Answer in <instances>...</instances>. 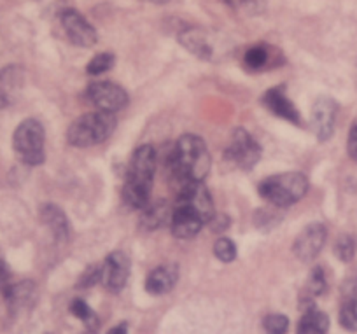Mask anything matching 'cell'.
Returning <instances> with one entry per match:
<instances>
[{"mask_svg":"<svg viewBox=\"0 0 357 334\" xmlns=\"http://www.w3.org/2000/svg\"><path fill=\"white\" fill-rule=\"evenodd\" d=\"M86 98L93 107H97L102 112H118V110L125 109L128 103V93L118 86L116 82L100 81L89 84L86 89Z\"/></svg>","mask_w":357,"mask_h":334,"instance_id":"52a82bcc","label":"cell"},{"mask_svg":"<svg viewBox=\"0 0 357 334\" xmlns=\"http://www.w3.org/2000/svg\"><path fill=\"white\" fill-rule=\"evenodd\" d=\"M100 280H102V266H98V264H91V266L86 268L84 273L81 275L77 287L81 289L93 287V285L98 284Z\"/></svg>","mask_w":357,"mask_h":334,"instance_id":"f1b7e54d","label":"cell"},{"mask_svg":"<svg viewBox=\"0 0 357 334\" xmlns=\"http://www.w3.org/2000/svg\"><path fill=\"white\" fill-rule=\"evenodd\" d=\"M222 2H225V4H228V6H233V8H238V6L245 4L247 0H222Z\"/></svg>","mask_w":357,"mask_h":334,"instance_id":"d6a6232c","label":"cell"},{"mask_svg":"<svg viewBox=\"0 0 357 334\" xmlns=\"http://www.w3.org/2000/svg\"><path fill=\"white\" fill-rule=\"evenodd\" d=\"M326 291V277L322 268H314L308 275L307 287H305V292H307V298H315V296H321L322 292Z\"/></svg>","mask_w":357,"mask_h":334,"instance_id":"d4e9b609","label":"cell"},{"mask_svg":"<svg viewBox=\"0 0 357 334\" xmlns=\"http://www.w3.org/2000/svg\"><path fill=\"white\" fill-rule=\"evenodd\" d=\"M40 219H43L44 225L50 228V231L53 233L54 238L68 240V235H70V225H68L67 215H65V212L60 206L53 205V203L44 205L43 208H40Z\"/></svg>","mask_w":357,"mask_h":334,"instance_id":"e0dca14e","label":"cell"},{"mask_svg":"<svg viewBox=\"0 0 357 334\" xmlns=\"http://www.w3.org/2000/svg\"><path fill=\"white\" fill-rule=\"evenodd\" d=\"M261 153L263 151H261L259 144L254 140V137L243 128H238L235 130L231 142L226 149V160L242 170H250L261 160Z\"/></svg>","mask_w":357,"mask_h":334,"instance_id":"8992f818","label":"cell"},{"mask_svg":"<svg viewBox=\"0 0 357 334\" xmlns=\"http://www.w3.org/2000/svg\"><path fill=\"white\" fill-rule=\"evenodd\" d=\"M204 226H205V220L202 219L198 213H195L193 210L186 208V206L175 205L174 212H172V219H170V228L175 238H181V240L195 238V236L202 231Z\"/></svg>","mask_w":357,"mask_h":334,"instance_id":"5bb4252c","label":"cell"},{"mask_svg":"<svg viewBox=\"0 0 357 334\" xmlns=\"http://www.w3.org/2000/svg\"><path fill=\"white\" fill-rule=\"evenodd\" d=\"M114 61L116 58L112 53H98L97 56L89 60L86 72H88L89 75H100L104 74V72L111 70V68L114 67Z\"/></svg>","mask_w":357,"mask_h":334,"instance_id":"603a6c76","label":"cell"},{"mask_svg":"<svg viewBox=\"0 0 357 334\" xmlns=\"http://www.w3.org/2000/svg\"><path fill=\"white\" fill-rule=\"evenodd\" d=\"M347 149H349L350 158L357 163V125H354L352 128H350L349 140H347Z\"/></svg>","mask_w":357,"mask_h":334,"instance_id":"f546056e","label":"cell"},{"mask_svg":"<svg viewBox=\"0 0 357 334\" xmlns=\"http://www.w3.org/2000/svg\"><path fill=\"white\" fill-rule=\"evenodd\" d=\"M130 277V259L121 250H114L105 257L102 266V282L112 292H119L125 289Z\"/></svg>","mask_w":357,"mask_h":334,"instance_id":"8fae6325","label":"cell"},{"mask_svg":"<svg viewBox=\"0 0 357 334\" xmlns=\"http://www.w3.org/2000/svg\"><path fill=\"white\" fill-rule=\"evenodd\" d=\"M107 334H128V326L126 324H119V326L112 327Z\"/></svg>","mask_w":357,"mask_h":334,"instance_id":"1f68e13d","label":"cell"},{"mask_svg":"<svg viewBox=\"0 0 357 334\" xmlns=\"http://www.w3.org/2000/svg\"><path fill=\"white\" fill-rule=\"evenodd\" d=\"M329 319L326 313L319 312L314 306L307 308L305 315L298 324L296 334H328Z\"/></svg>","mask_w":357,"mask_h":334,"instance_id":"ac0fdd59","label":"cell"},{"mask_svg":"<svg viewBox=\"0 0 357 334\" xmlns=\"http://www.w3.org/2000/svg\"><path fill=\"white\" fill-rule=\"evenodd\" d=\"M336 103L335 100L328 98V96H322L312 107L310 114V125L314 128L315 137L319 140H328L333 135V130H335V119H336Z\"/></svg>","mask_w":357,"mask_h":334,"instance_id":"4fadbf2b","label":"cell"},{"mask_svg":"<svg viewBox=\"0 0 357 334\" xmlns=\"http://www.w3.org/2000/svg\"><path fill=\"white\" fill-rule=\"evenodd\" d=\"M25 82L23 68L16 65L0 68V109H8L16 102Z\"/></svg>","mask_w":357,"mask_h":334,"instance_id":"9a60e30c","label":"cell"},{"mask_svg":"<svg viewBox=\"0 0 357 334\" xmlns=\"http://www.w3.org/2000/svg\"><path fill=\"white\" fill-rule=\"evenodd\" d=\"M142 2H151V4H167L170 0H142Z\"/></svg>","mask_w":357,"mask_h":334,"instance_id":"836d02e7","label":"cell"},{"mask_svg":"<svg viewBox=\"0 0 357 334\" xmlns=\"http://www.w3.org/2000/svg\"><path fill=\"white\" fill-rule=\"evenodd\" d=\"M170 170L181 185L204 182L211 170V154L205 140L198 135L181 137L170 154Z\"/></svg>","mask_w":357,"mask_h":334,"instance_id":"7a4b0ae2","label":"cell"},{"mask_svg":"<svg viewBox=\"0 0 357 334\" xmlns=\"http://www.w3.org/2000/svg\"><path fill=\"white\" fill-rule=\"evenodd\" d=\"M116 116L111 112H89L75 119L67 130V142L70 146L84 149V147L98 146L107 140L116 130Z\"/></svg>","mask_w":357,"mask_h":334,"instance_id":"3957f363","label":"cell"},{"mask_svg":"<svg viewBox=\"0 0 357 334\" xmlns=\"http://www.w3.org/2000/svg\"><path fill=\"white\" fill-rule=\"evenodd\" d=\"M178 40H181V44H183L188 51L195 53L197 56H200V58H211L212 56L211 44L207 43V39L204 37V33L198 32V30H186V32L181 33Z\"/></svg>","mask_w":357,"mask_h":334,"instance_id":"d6986e66","label":"cell"},{"mask_svg":"<svg viewBox=\"0 0 357 334\" xmlns=\"http://www.w3.org/2000/svg\"><path fill=\"white\" fill-rule=\"evenodd\" d=\"M214 256L221 263H231V261L236 259V245L226 236H221L214 243Z\"/></svg>","mask_w":357,"mask_h":334,"instance_id":"484cf974","label":"cell"},{"mask_svg":"<svg viewBox=\"0 0 357 334\" xmlns=\"http://www.w3.org/2000/svg\"><path fill=\"white\" fill-rule=\"evenodd\" d=\"M61 25H63V30L68 39H70V43L75 44V46L91 47L93 44H97V32L81 13L74 11V9L65 11L61 15Z\"/></svg>","mask_w":357,"mask_h":334,"instance_id":"30bf717a","label":"cell"},{"mask_svg":"<svg viewBox=\"0 0 357 334\" xmlns=\"http://www.w3.org/2000/svg\"><path fill=\"white\" fill-rule=\"evenodd\" d=\"M335 254L340 261L343 263H349L352 261L354 254H356V243H354V238L349 235H342L335 243Z\"/></svg>","mask_w":357,"mask_h":334,"instance_id":"83f0119b","label":"cell"},{"mask_svg":"<svg viewBox=\"0 0 357 334\" xmlns=\"http://www.w3.org/2000/svg\"><path fill=\"white\" fill-rule=\"evenodd\" d=\"M156 172V151L153 146L137 147L126 170L123 199L133 210H144L151 203V189Z\"/></svg>","mask_w":357,"mask_h":334,"instance_id":"6da1fadb","label":"cell"},{"mask_svg":"<svg viewBox=\"0 0 357 334\" xmlns=\"http://www.w3.org/2000/svg\"><path fill=\"white\" fill-rule=\"evenodd\" d=\"M261 198L272 203L277 208H286L300 202L308 191V179L300 172H287V174L272 175L259 182Z\"/></svg>","mask_w":357,"mask_h":334,"instance_id":"277c9868","label":"cell"},{"mask_svg":"<svg viewBox=\"0 0 357 334\" xmlns=\"http://www.w3.org/2000/svg\"><path fill=\"white\" fill-rule=\"evenodd\" d=\"M9 277H11V271H9L8 264L4 261H0V287H4L8 284Z\"/></svg>","mask_w":357,"mask_h":334,"instance_id":"4dcf8cb0","label":"cell"},{"mask_svg":"<svg viewBox=\"0 0 357 334\" xmlns=\"http://www.w3.org/2000/svg\"><path fill=\"white\" fill-rule=\"evenodd\" d=\"M264 334H286L289 331V320L286 315L272 313L263 320Z\"/></svg>","mask_w":357,"mask_h":334,"instance_id":"4316f807","label":"cell"},{"mask_svg":"<svg viewBox=\"0 0 357 334\" xmlns=\"http://www.w3.org/2000/svg\"><path fill=\"white\" fill-rule=\"evenodd\" d=\"M178 280V270L175 264H161L154 268L146 280V291L153 296H163L175 287Z\"/></svg>","mask_w":357,"mask_h":334,"instance_id":"2e32d148","label":"cell"},{"mask_svg":"<svg viewBox=\"0 0 357 334\" xmlns=\"http://www.w3.org/2000/svg\"><path fill=\"white\" fill-rule=\"evenodd\" d=\"M261 103H263L273 116H277V118L286 119V121L293 123V125H300L301 123L300 110H298L296 105L289 100V96H287L286 93V86L284 84L268 89V91L261 96Z\"/></svg>","mask_w":357,"mask_h":334,"instance_id":"7c38bea8","label":"cell"},{"mask_svg":"<svg viewBox=\"0 0 357 334\" xmlns=\"http://www.w3.org/2000/svg\"><path fill=\"white\" fill-rule=\"evenodd\" d=\"M175 205L193 210L205 220V225H208L214 217V202H212L211 192L205 188L204 182H188V184L181 185Z\"/></svg>","mask_w":357,"mask_h":334,"instance_id":"ba28073f","label":"cell"},{"mask_svg":"<svg viewBox=\"0 0 357 334\" xmlns=\"http://www.w3.org/2000/svg\"><path fill=\"white\" fill-rule=\"evenodd\" d=\"M70 312L74 313L75 317H77L79 320H82V322L86 324V327L88 329H97L98 327V319L97 315L93 313V310L89 308L88 305H86V301H82V299H74L70 305Z\"/></svg>","mask_w":357,"mask_h":334,"instance_id":"7402d4cb","label":"cell"},{"mask_svg":"<svg viewBox=\"0 0 357 334\" xmlns=\"http://www.w3.org/2000/svg\"><path fill=\"white\" fill-rule=\"evenodd\" d=\"M340 324L343 329L356 333L357 331V298L350 299L340 310Z\"/></svg>","mask_w":357,"mask_h":334,"instance_id":"cb8c5ba5","label":"cell"},{"mask_svg":"<svg viewBox=\"0 0 357 334\" xmlns=\"http://www.w3.org/2000/svg\"><path fill=\"white\" fill-rule=\"evenodd\" d=\"M243 63L250 70H261L270 65V47L268 46H252L243 56Z\"/></svg>","mask_w":357,"mask_h":334,"instance_id":"44dd1931","label":"cell"},{"mask_svg":"<svg viewBox=\"0 0 357 334\" xmlns=\"http://www.w3.org/2000/svg\"><path fill=\"white\" fill-rule=\"evenodd\" d=\"M44 142H46L44 126L37 119L22 121L13 135V147H15L16 156L30 167L44 163V158H46Z\"/></svg>","mask_w":357,"mask_h":334,"instance_id":"5b68a950","label":"cell"},{"mask_svg":"<svg viewBox=\"0 0 357 334\" xmlns=\"http://www.w3.org/2000/svg\"><path fill=\"white\" fill-rule=\"evenodd\" d=\"M326 238H328L326 226L322 222H312L296 236V242L293 245L294 256L303 263H312L324 249Z\"/></svg>","mask_w":357,"mask_h":334,"instance_id":"9c48e42d","label":"cell"},{"mask_svg":"<svg viewBox=\"0 0 357 334\" xmlns=\"http://www.w3.org/2000/svg\"><path fill=\"white\" fill-rule=\"evenodd\" d=\"M168 215H170V213H168V206L165 205L163 202H158L154 203V205L149 203V205L144 208L142 225L146 226L147 229H156L168 219Z\"/></svg>","mask_w":357,"mask_h":334,"instance_id":"ffe728a7","label":"cell"}]
</instances>
